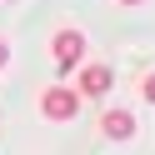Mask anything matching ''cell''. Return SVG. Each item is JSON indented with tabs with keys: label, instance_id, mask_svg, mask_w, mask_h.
I'll return each instance as SVG.
<instances>
[{
	"label": "cell",
	"instance_id": "obj_1",
	"mask_svg": "<svg viewBox=\"0 0 155 155\" xmlns=\"http://www.w3.org/2000/svg\"><path fill=\"white\" fill-rule=\"evenodd\" d=\"M40 110H45V120H75V115H80V90L50 85V90L40 95Z\"/></svg>",
	"mask_w": 155,
	"mask_h": 155
},
{
	"label": "cell",
	"instance_id": "obj_2",
	"mask_svg": "<svg viewBox=\"0 0 155 155\" xmlns=\"http://www.w3.org/2000/svg\"><path fill=\"white\" fill-rule=\"evenodd\" d=\"M50 60L60 65V70H75V65L85 60V35H80V30H60V35L50 40Z\"/></svg>",
	"mask_w": 155,
	"mask_h": 155
},
{
	"label": "cell",
	"instance_id": "obj_3",
	"mask_svg": "<svg viewBox=\"0 0 155 155\" xmlns=\"http://www.w3.org/2000/svg\"><path fill=\"white\" fill-rule=\"evenodd\" d=\"M110 85H115L110 65H85L80 70V95H110Z\"/></svg>",
	"mask_w": 155,
	"mask_h": 155
},
{
	"label": "cell",
	"instance_id": "obj_4",
	"mask_svg": "<svg viewBox=\"0 0 155 155\" xmlns=\"http://www.w3.org/2000/svg\"><path fill=\"white\" fill-rule=\"evenodd\" d=\"M100 135L130 140V135H135V115H130V110H105V115H100Z\"/></svg>",
	"mask_w": 155,
	"mask_h": 155
},
{
	"label": "cell",
	"instance_id": "obj_5",
	"mask_svg": "<svg viewBox=\"0 0 155 155\" xmlns=\"http://www.w3.org/2000/svg\"><path fill=\"white\" fill-rule=\"evenodd\" d=\"M140 95H145V100H150V105H155V70H150V75H145V80H140Z\"/></svg>",
	"mask_w": 155,
	"mask_h": 155
},
{
	"label": "cell",
	"instance_id": "obj_6",
	"mask_svg": "<svg viewBox=\"0 0 155 155\" xmlns=\"http://www.w3.org/2000/svg\"><path fill=\"white\" fill-rule=\"evenodd\" d=\"M5 60H10V45H5V40H0V70H5Z\"/></svg>",
	"mask_w": 155,
	"mask_h": 155
},
{
	"label": "cell",
	"instance_id": "obj_7",
	"mask_svg": "<svg viewBox=\"0 0 155 155\" xmlns=\"http://www.w3.org/2000/svg\"><path fill=\"white\" fill-rule=\"evenodd\" d=\"M120 5H145V0H120Z\"/></svg>",
	"mask_w": 155,
	"mask_h": 155
}]
</instances>
